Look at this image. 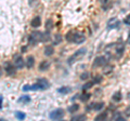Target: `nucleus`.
I'll use <instances>...</instances> for the list:
<instances>
[{
    "instance_id": "nucleus-1",
    "label": "nucleus",
    "mask_w": 130,
    "mask_h": 121,
    "mask_svg": "<svg viewBox=\"0 0 130 121\" xmlns=\"http://www.w3.org/2000/svg\"><path fill=\"white\" fill-rule=\"evenodd\" d=\"M47 40H49V34H42L40 31H34L29 36V41L34 44L39 41H47Z\"/></svg>"
},
{
    "instance_id": "nucleus-2",
    "label": "nucleus",
    "mask_w": 130,
    "mask_h": 121,
    "mask_svg": "<svg viewBox=\"0 0 130 121\" xmlns=\"http://www.w3.org/2000/svg\"><path fill=\"white\" fill-rule=\"evenodd\" d=\"M85 54H86V49H85V48H83V49H80V50L77 51L74 55L71 56V58H70V61H68V63L72 64L73 62H75V61H78L79 58L83 57Z\"/></svg>"
},
{
    "instance_id": "nucleus-3",
    "label": "nucleus",
    "mask_w": 130,
    "mask_h": 121,
    "mask_svg": "<svg viewBox=\"0 0 130 121\" xmlns=\"http://www.w3.org/2000/svg\"><path fill=\"white\" fill-rule=\"evenodd\" d=\"M64 117V110L59 108V109H55L54 111H52L50 114V118L52 120H61Z\"/></svg>"
},
{
    "instance_id": "nucleus-4",
    "label": "nucleus",
    "mask_w": 130,
    "mask_h": 121,
    "mask_svg": "<svg viewBox=\"0 0 130 121\" xmlns=\"http://www.w3.org/2000/svg\"><path fill=\"white\" fill-rule=\"evenodd\" d=\"M115 56H116V58H120L121 56H123L124 54V51H125V47H124V44L123 43H118V44H116L115 46Z\"/></svg>"
},
{
    "instance_id": "nucleus-5",
    "label": "nucleus",
    "mask_w": 130,
    "mask_h": 121,
    "mask_svg": "<svg viewBox=\"0 0 130 121\" xmlns=\"http://www.w3.org/2000/svg\"><path fill=\"white\" fill-rule=\"evenodd\" d=\"M24 91H37V90H43V88L40 86V83H35L31 84V86H25L23 88Z\"/></svg>"
},
{
    "instance_id": "nucleus-6",
    "label": "nucleus",
    "mask_w": 130,
    "mask_h": 121,
    "mask_svg": "<svg viewBox=\"0 0 130 121\" xmlns=\"http://www.w3.org/2000/svg\"><path fill=\"white\" fill-rule=\"evenodd\" d=\"M25 63H24V59L22 56H15V59H14V66L16 68H23Z\"/></svg>"
},
{
    "instance_id": "nucleus-7",
    "label": "nucleus",
    "mask_w": 130,
    "mask_h": 121,
    "mask_svg": "<svg viewBox=\"0 0 130 121\" xmlns=\"http://www.w3.org/2000/svg\"><path fill=\"white\" fill-rule=\"evenodd\" d=\"M85 36L81 34V33H75L74 35V39H73V42L75 43H81L83 41H85Z\"/></svg>"
},
{
    "instance_id": "nucleus-8",
    "label": "nucleus",
    "mask_w": 130,
    "mask_h": 121,
    "mask_svg": "<svg viewBox=\"0 0 130 121\" xmlns=\"http://www.w3.org/2000/svg\"><path fill=\"white\" fill-rule=\"evenodd\" d=\"M119 25V21L117 18H112L109 19L107 23V28L108 29H113V28H117Z\"/></svg>"
},
{
    "instance_id": "nucleus-9",
    "label": "nucleus",
    "mask_w": 130,
    "mask_h": 121,
    "mask_svg": "<svg viewBox=\"0 0 130 121\" xmlns=\"http://www.w3.org/2000/svg\"><path fill=\"white\" fill-rule=\"evenodd\" d=\"M5 70L7 71L8 75H14L15 74V68L10 63H6L5 64Z\"/></svg>"
},
{
    "instance_id": "nucleus-10",
    "label": "nucleus",
    "mask_w": 130,
    "mask_h": 121,
    "mask_svg": "<svg viewBox=\"0 0 130 121\" xmlns=\"http://www.w3.org/2000/svg\"><path fill=\"white\" fill-rule=\"evenodd\" d=\"M106 62H107V61L105 59L104 56H100V57H96L94 59V64H93V65H94L95 67L96 66H103V65L106 64Z\"/></svg>"
},
{
    "instance_id": "nucleus-11",
    "label": "nucleus",
    "mask_w": 130,
    "mask_h": 121,
    "mask_svg": "<svg viewBox=\"0 0 130 121\" xmlns=\"http://www.w3.org/2000/svg\"><path fill=\"white\" fill-rule=\"evenodd\" d=\"M106 118H107V112L103 111V112H101L100 115H98L95 117V120L96 121H103V120H106Z\"/></svg>"
},
{
    "instance_id": "nucleus-12",
    "label": "nucleus",
    "mask_w": 130,
    "mask_h": 121,
    "mask_svg": "<svg viewBox=\"0 0 130 121\" xmlns=\"http://www.w3.org/2000/svg\"><path fill=\"white\" fill-rule=\"evenodd\" d=\"M49 66H50V64H49V62H47V61H44V62H41L40 63V65H39V69L41 70V71H46Z\"/></svg>"
},
{
    "instance_id": "nucleus-13",
    "label": "nucleus",
    "mask_w": 130,
    "mask_h": 121,
    "mask_svg": "<svg viewBox=\"0 0 130 121\" xmlns=\"http://www.w3.org/2000/svg\"><path fill=\"white\" fill-rule=\"evenodd\" d=\"M53 53H54L53 47L49 46V47H47L46 49H44V55H47V56H51V55L53 54Z\"/></svg>"
},
{
    "instance_id": "nucleus-14",
    "label": "nucleus",
    "mask_w": 130,
    "mask_h": 121,
    "mask_svg": "<svg viewBox=\"0 0 130 121\" xmlns=\"http://www.w3.org/2000/svg\"><path fill=\"white\" fill-rule=\"evenodd\" d=\"M30 24H31V26H32V27H38L40 24H41V19H40L39 16H37V17H35L34 19H32Z\"/></svg>"
},
{
    "instance_id": "nucleus-15",
    "label": "nucleus",
    "mask_w": 130,
    "mask_h": 121,
    "mask_svg": "<svg viewBox=\"0 0 130 121\" xmlns=\"http://www.w3.org/2000/svg\"><path fill=\"white\" fill-rule=\"evenodd\" d=\"M34 64H35L34 57H32V56H29V57L27 58V61H26V66H27L28 68H31L32 66H34Z\"/></svg>"
},
{
    "instance_id": "nucleus-16",
    "label": "nucleus",
    "mask_w": 130,
    "mask_h": 121,
    "mask_svg": "<svg viewBox=\"0 0 130 121\" xmlns=\"http://www.w3.org/2000/svg\"><path fill=\"white\" fill-rule=\"evenodd\" d=\"M37 82L40 83V86L43 88V90H44V89H47V88H49V82L47 81V80H44V79H39Z\"/></svg>"
},
{
    "instance_id": "nucleus-17",
    "label": "nucleus",
    "mask_w": 130,
    "mask_h": 121,
    "mask_svg": "<svg viewBox=\"0 0 130 121\" xmlns=\"http://www.w3.org/2000/svg\"><path fill=\"white\" fill-rule=\"evenodd\" d=\"M90 97H91L90 93H84V94L80 95V100H83V102H87V100H89Z\"/></svg>"
},
{
    "instance_id": "nucleus-18",
    "label": "nucleus",
    "mask_w": 130,
    "mask_h": 121,
    "mask_svg": "<svg viewBox=\"0 0 130 121\" xmlns=\"http://www.w3.org/2000/svg\"><path fill=\"white\" fill-rule=\"evenodd\" d=\"M104 107V103L103 102H100V103H94V107H93V109L94 110H101L102 108Z\"/></svg>"
},
{
    "instance_id": "nucleus-19",
    "label": "nucleus",
    "mask_w": 130,
    "mask_h": 121,
    "mask_svg": "<svg viewBox=\"0 0 130 121\" xmlns=\"http://www.w3.org/2000/svg\"><path fill=\"white\" fill-rule=\"evenodd\" d=\"M74 35H75V33H74V31H73V30L68 31L67 35H66V40H67V41L73 42V39H74Z\"/></svg>"
},
{
    "instance_id": "nucleus-20",
    "label": "nucleus",
    "mask_w": 130,
    "mask_h": 121,
    "mask_svg": "<svg viewBox=\"0 0 130 121\" xmlns=\"http://www.w3.org/2000/svg\"><path fill=\"white\" fill-rule=\"evenodd\" d=\"M78 109H79V105L78 104H74V105H72V106L68 107V111H70V112L77 111Z\"/></svg>"
},
{
    "instance_id": "nucleus-21",
    "label": "nucleus",
    "mask_w": 130,
    "mask_h": 121,
    "mask_svg": "<svg viewBox=\"0 0 130 121\" xmlns=\"http://www.w3.org/2000/svg\"><path fill=\"white\" fill-rule=\"evenodd\" d=\"M113 100H115V102H119V100H121V94H120V92H116V93L113 95Z\"/></svg>"
},
{
    "instance_id": "nucleus-22",
    "label": "nucleus",
    "mask_w": 130,
    "mask_h": 121,
    "mask_svg": "<svg viewBox=\"0 0 130 121\" xmlns=\"http://www.w3.org/2000/svg\"><path fill=\"white\" fill-rule=\"evenodd\" d=\"M30 100V97L29 96H22L21 98H19V102H22V103H27Z\"/></svg>"
},
{
    "instance_id": "nucleus-23",
    "label": "nucleus",
    "mask_w": 130,
    "mask_h": 121,
    "mask_svg": "<svg viewBox=\"0 0 130 121\" xmlns=\"http://www.w3.org/2000/svg\"><path fill=\"white\" fill-rule=\"evenodd\" d=\"M85 119H86V116H85V115L75 116V117H73V118H72V120H75V121H77V120H85Z\"/></svg>"
},
{
    "instance_id": "nucleus-24",
    "label": "nucleus",
    "mask_w": 130,
    "mask_h": 121,
    "mask_svg": "<svg viewBox=\"0 0 130 121\" xmlns=\"http://www.w3.org/2000/svg\"><path fill=\"white\" fill-rule=\"evenodd\" d=\"M93 83H94V82H87V83L83 87V90H87V89H90V88L93 86Z\"/></svg>"
},
{
    "instance_id": "nucleus-25",
    "label": "nucleus",
    "mask_w": 130,
    "mask_h": 121,
    "mask_svg": "<svg viewBox=\"0 0 130 121\" xmlns=\"http://www.w3.org/2000/svg\"><path fill=\"white\" fill-rule=\"evenodd\" d=\"M16 117H18V119L23 120L24 118H25V115H24L23 112H16Z\"/></svg>"
},
{
    "instance_id": "nucleus-26",
    "label": "nucleus",
    "mask_w": 130,
    "mask_h": 121,
    "mask_svg": "<svg viewBox=\"0 0 130 121\" xmlns=\"http://www.w3.org/2000/svg\"><path fill=\"white\" fill-rule=\"evenodd\" d=\"M52 24H53V23H52L51 19H49V21H47V23H46V25H47V29H49V30L51 29V28H52Z\"/></svg>"
},
{
    "instance_id": "nucleus-27",
    "label": "nucleus",
    "mask_w": 130,
    "mask_h": 121,
    "mask_svg": "<svg viewBox=\"0 0 130 121\" xmlns=\"http://www.w3.org/2000/svg\"><path fill=\"white\" fill-rule=\"evenodd\" d=\"M88 76H89V74H88V72H85V74H83V75H81V80H86L87 78H88Z\"/></svg>"
},
{
    "instance_id": "nucleus-28",
    "label": "nucleus",
    "mask_w": 130,
    "mask_h": 121,
    "mask_svg": "<svg viewBox=\"0 0 130 121\" xmlns=\"http://www.w3.org/2000/svg\"><path fill=\"white\" fill-rule=\"evenodd\" d=\"M70 91V89L68 88H62V89H60L59 90V92H61V93H62V92H68Z\"/></svg>"
},
{
    "instance_id": "nucleus-29",
    "label": "nucleus",
    "mask_w": 130,
    "mask_h": 121,
    "mask_svg": "<svg viewBox=\"0 0 130 121\" xmlns=\"http://www.w3.org/2000/svg\"><path fill=\"white\" fill-rule=\"evenodd\" d=\"M60 41H61V36H60V35H58V38L55 37V42H54V44L60 43Z\"/></svg>"
},
{
    "instance_id": "nucleus-30",
    "label": "nucleus",
    "mask_w": 130,
    "mask_h": 121,
    "mask_svg": "<svg viewBox=\"0 0 130 121\" xmlns=\"http://www.w3.org/2000/svg\"><path fill=\"white\" fill-rule=\"evenodd\" d=\"M101 80H102V79H101V77H99V76H96L95 79H94V81H93V82H94V83H99V82L101 81Z\"/></svg>"
},
{
    "instance_id": "nucleus-31",
    "label": "nucleus",
    "mask_w": 130,
    "mask_h": 121,
    "mask_svg": "<svg viewBox=\"0 0 130 121\" xmlns=\"http://www.w3.org/2000/svg\"><path fill=\"white\" fill-rule=\"evenodd\" d=\"M126 116H127V117H130V106L127 108V109H126Z\"/></svg>"
},
{
    "instance_id": "nucleus-32",
    "label": "nucleus",
    "mask_w": 130,
    "mask_h": 121,
    "mask_svg": "<svg viewBox=\"0 0 130 121\" xmlns=\"http://www.w3.org/2000/svg\"><path fill=\"white\" fill-rule=\"evenodd\" d=\"M100 2H101V3H102V5H103V6H105V5H106V3L108 2V0H100Z\"/></svg>"
},
{
    "instance_id": "nucleus-33",
    "label": "nucleus",
    "mask_w": 130,
    "mask_h": 121,
    "mask_svg": "<svg viewBox=\"0 0 130 121\" xmlns=\"http://www.w3.org/2000/svg\"><path fill=\"white\" fill-rule=\"evenodd\" d=\"M125 23H126V24H130V15L128 16L127 19H125Z\"/></svg>"
},
{
    "instance_id": "nucleus-34",
    "label": "nucleus",
    "mask_w": 130,
    "mask_h": 121,
    "mask_svg": "<svg viewBox=\"0 0 130 121\" xmlns=\"http://www.w3.org/2000/svg\"><path fill=\"white\" fill-rule=\"evenodd\" d=\"M127 42L130 44V33H129V36H128V39H127Z\"/></svg>"
},
{
    "instance_id": "nucleus-35",
    "label": "nucleus",
    "mask_w": 130,
    "mask_h": 121,
    "mask_svg": "<svg viewBox=\"0 0 130 121\" xmlns=\"http://www.w3.org/2000/svg\"><path fill=\"white\" fill-rule=\"evenodd\" d=\"M25 50H26V47H23V48H22V52H26Z\"/></svg>"
},
{
    "instance_id": "nucleus-36",
    "label": "nucleus",
    "mask_w": 130,
    "mask_h": 121,
    "mask_svg": "<svg viewBox=\"0 0 130 121\" xmlns=\"http://www.w3.org/2000/svg\"><path fill=\"white\" fill-rule=\"evenodd\" d=\"M1 102H2V99L0 98V108H1V106H2V105H1Z\"/></svg>"
},
{
    "instance_id": "nucleus-37",
    "label": "nucleus",
    "mask_w": 130,
    "mask_h": 121,
    "mask_svg": "<svg viewBox=\"0 0 130 121\" xmlns=\"http://www.w3.org/2000/svg\"><path fill=\"white\" fill-rule=\"evenodd\" d=\"M0 75H1V69H0Z\"/></svg>"
}]
</instances>
